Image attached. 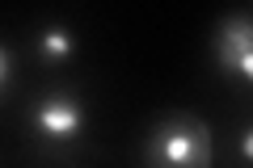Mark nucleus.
<instances>
[{
    "label": "nucleus",
    "instance_id": "nucleus-1",
    "mask_svg": "<svg viewBox=\"0 0 253 168\" xmlns=\"http://www.w3.org/2000/svg\"><path fill=\"white\" fill-rule=\"evenodd\" d=\"M144 168H211V131L194 118H169L144 147Z\"/></svg>",
    "mask_w": 253,
    "mask_h": 168
},
{
    "label": "nucleus",
    "instance_id": "nucleus-2",
    "mask_svg": "<svg viewBox=\"0 0 253 168\" xmlns=\"http://www.w3.org/2000/svg\"><path fill=\"white\" fill-rule=\"evenodd\" d=\"M219 63L228 71H241V76H253V51H249V17L228 21L224 34H219Z\"/></svg>",
    "mask_w": 253,
    "mask_h": 168
},
{
    "label": "nucleus",
    "instance_id": "nucleus-3",
    "mask_svg": "<svg viewBox=\"0 0 253 168\" xmlns=\"http://www.w3.org/2000/svg\"><path fill=\"white\" fill-rule=\"evenodd\" d=\"M38 131L46 139H72L81 131V105L68 97H51L42 109H38Z\"/></svg>",
    "mask_w": 253,
    "mask_h": 168
},
{
    "label": "nucleus",
    "instance_id": "nucleus-4",
    "mask_svg": "<svg viewBox=\"0 0 253 168\" xmlns=\"http://www.w3.org/2000/svg\"><path fill=\"white\" fill-rule=\"evenodd\" d=\"M42 46H46V51H51V55H72V34H68V30H46V34H42Z\"/></svg>",
    "mask_w": 253,
    "mask_h": 168
},
{
    "label": "nucleus",
    "instance_id": "nucleus-5",
    "mask_svg": "<svg viewBox=\"0 0 253 168\" xmlns=\"http://www.w3.org/2000/svg\"><path fill=\"white\" fill-rule=\"evenodd\" d=\"M4 76H9V55L0 51V84H4Z\"/></svg>",
    "mask_w": 253,
    "mask_h": 168
}]
</instances>
